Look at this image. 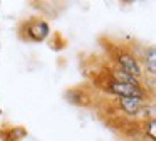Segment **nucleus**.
<instances>
[{"instance_id": "nucleus-1", "label": "nucleus", "mask_w": 156, "mask_h": 141, "mask_svg": "<svg viewBox=\"0 0 156 141\" xmlns=\"http://www.w3.org/2000/svg\"><path fill=\"white\" fill-rule=\"evenodd\" d=\"M109 91L121 97H141L144 96V91L141 89V86H131V84H124V82H109Z\"/></svg>"}, {"instance_id": "nucleus-2", "label": "nucleus", "mask_w": 156, "mask_h": 141, "mask_svg": "<svg viewBox=\"0 0 156 141\" xmlns=\"http://www.w3.org/2000/svg\"><path fill=\"white\" fill-rule=\"evenodd\" d=\"M118 62H119V66H121V70L128 72L129 76L136 77V79L141 76V67H139V62L131 56V54L121 52L118 56Z\"/></svg>"}, {"instance_id": "nucleus-3", "label": "nucleus", "mask_w": 156, "mask_h": 141, "mask_svg": "<svg viewBox=\"0 0 156 141\" xmlns=\"http://www.w3.org/2000/svg\"><path fill=\"white\" fill-rule=\"evenodd\" d=\"M119 103H121V107L124 109V113H128V114L139 113V109H141V106H143L141 97H121Z\"/></svg>"}, {"instance_id": "nucleus-4", "label": "nucleus", "mask_w": 156, "mask_h": 141, "mask_svg": "<svg viewBox=\"0 0 156 141\" xmlns=\"http://www.w3.org/2000/svg\"><path fill=\"white\" fill-rule=\"evenodd\" d=\"M29 34L34 40H44L49 35V25L45 22H34L29 27Z\"/></svg>"}, {"instance_id": "nucleus-5", "label": "nucleus", "mask_w": 156, "mask_h": 141, "mask_svg": "<svg viewBox=\"0 0 156 141\" xmlns=\"http://www.w3.org/2000/svg\"><path fill=\"white\" fill-rule=\"evenodd\" d=\"M112 76H114V81L116 82H124V84H131V86H139V81L136 79V77L129 76L128 72H124V70H114L112 72Z\"/></svg>"}, {"instance_id": "nucleus-6", "label": "nucleus", "mask_w": 156, "mask_h": 141, "mask_svg": "<svg viewBox=\"0 0 156 141\" xmlns=\"http://www.w3.org/2000/svg\"><path fill=\"white\" fill-rule=\"evenodd\" d=\"M146 64H148L149 72L154 76L156 74V49L154 47H149L148 54H146Z\"/></svg>"}, {"instance_id": "nucleus-7", "label": "nucleus", "mask_w": 156, "mask_h": 141, "mask_svg": "<svg viewBox=\"0 0 156 141\" xmlns=\"http://www.w3.org/2000/svg\"><path fill=\"white\" fill-rule=\"evenodd\" d=\"M154 129H156V126H154V119H151V121H149V138H151V139H154V138H156Z\"/></svg>"}]
</instances>
